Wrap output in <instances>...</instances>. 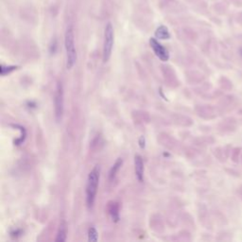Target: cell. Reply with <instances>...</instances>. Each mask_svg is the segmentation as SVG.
Segmentation results:
<instances>
[{"label": "cell", "mask_w": 242, "mask_h": 242, "mask_svg": "<svg viewBox=\"0 0 242 242\" xmlns=\"http://www.w3.org/2000/svg\"><path fill=\"white\" fill-rule=\"evenodd\" d=\"M150 45L152 48V50L155 53V55L163 62H167L169 59V53L164 48L155 38H150Z\"/></svg>", "instance_id": "cell-5"}, {"label": "cell", "mask_w": 242, "mask_h": 242, "mask_svg": "<svg viewBox=\"0 0 242 242\" xmlns=\"http://www.w3.org/2000/svg\"><path fill=\"white\" fill-rule=\"evenodd\" d=\"M134 171L137 180L142 182L144 180V163L140 155L136 154L134 157Z\"/></svg>", "instance_id": "cell-6"}, {"label": "cell", "mask_w": 242, "mask_h": 242, "mask_svg": "<svg viewBox=\"0 0 242 242\" xmlns=\"http://www.w3.org/2000/svg\"><path fill=\"white\" fill-rule=\"evenodd\" d=\"M100 177V168L99 166H95L94 168L90 171L88 179H87L86 186V202L87 206L92 208L94 206L96 192H98V186Z\"/></svg>", "instance_id": "cell-1"}, {"label": "cell", "mask_w": 242, "mask_h": 242, "mask_svg": "<svg viewBox=\"0 0 242 242\" xmlns=\"http://www.w3.org/2000/svg\"><path fill=\"white\" fill-rule=\"evenodd\" d=\"M1 68L7 69V72H6V74H7V73L9 74V72H12V71L15 70V69L17 68V66H7V67H5L4 65H2V66H1Z\"/></svg>", "instance_id": "cell-12"}, {"label": "cell", "mask_w": 242, "mask_h": 242, "mask_svg": "<svg viewBox=\"0 0 242 242\" xmlns=\"http://www.w3.org/2000/svg\"><path fill=\"white\" fill-rule=\"evenodd\" d=\"M65 239H66V229H65L64 224L62 223L60 225L59 231H58L56 241H65Z\"/></svg>", "instance_id": "cell-10"}, {"label": "cell", "mask_w": 242, "mask_h": 242, "mask_svg": "<svg viewBox=\"0 0 242 242\" xmlns=\"http://www.w3.org/2000/svg\"><path fill=\"white\" fill-rule=\"evenodd\" d=\"M64 45L66 50V67L67 69H71L77 62V51L75 47V37L73 27L69 26L65 31Z\"/></svg>", "instance_id": "cell-2"}, {"label": "cell", "mask_w": 242, "mask_h": 242, "mask_svg": "<svg viewBox=\"0 0 242 242\" xmlns=\"http://www.w3.org/2000/svg\"><path fill=\"white\" fill-rule=\"evenodd\" d=\"M119 206L117 202H111L109 205V214L111 215L114 221L117 222L119 220Z\"/></svg>", "instance_id": "cell-7"}, {"label": "cell", "mask_w": 242, "mask_h": 242, "mask_svg": "<svg viewBox=\"0 0 242 242\" xmlns=\"http://www.w3.org/2000/svg\"><path fill=\"white\" fill-rule=\"evenodd\" d=\"M142 140H144V137H141V138H140V142H139V143H140V147H141V148H144V147H145V142L143 143Z\"/></svg>", "instance_id": "cell-13"}, {"label": "cell", "mask_w": 242, "mask_h": 242, "mask_svg": "<svg viewBox=\"0 0 242 242\" xmlns=\"http://www.w3.org/2000/svg\"><path fill=\"white\" fill-rule=\"evenodd\" d=\"M99 239V235L96 232V228L94 226L90 227L88 230V240L89 241H98Z\"/></svg>", "instance_id": "cell-11"}, {"label": "cell", "mask_w": 242, "mask_h": 242, "mask_svg": "<svg viewBox=\"0 0 242 242\" xmlns=\"http://www.w3.org/2000/svg\"><path fill=\"white\" fill-rule=\"evenodd\" d=\"M122 164H123V159L122 158H118L117 161H115L114 164L112 167V168L110 169V173H109V179L111 181L114 179L115 175H117V173L118 172V170L122 167Z\"/></svg>", "instance_id": "cell-9"}, {"label": "cell", "mask_w": 242, "mask_h": 242, "mask_svg": "<svg viewBox=\"0 0 242 242\" xmlns=\"http://www.w3.org/2000/svg\"><path fill=\"white\" fill-rule=\"evenodd\" d=\"M64 99H63V87L62 82H58L56 87V92L54 96V110H55V119L60 122L63 118V109H64Z\"/></svg>", "instance_id": "cell-4"}, {"label": "cell", "mask_w": 242, "mask_h": 242, "mask_svg": "<svg viewBox=\"0 0 242 242\" xmlns=\"http://www.w3.org/2000/svg\"><path fill=\"white\" fill-rule=\"evenodd\" d=\"M114 27L111 23H108L105 27L104 31V44H103V62H108L112 55L114 46Z\"/></svg>", "instance_id": "cell-3"}, {"label": "cell", "mask_w": 242, "mask_h": 242, "mask_svg": "<svg viewBox=\"0 0 242 242\" xmlns=\"http://www.w3.org/2000/svg\"><path fill=\"white\" fill-rule=\"evenodd\" d=\"M155 36H156V38H158V39L166 40V39H169L170 34H169V31L167 28V27L160 26L155 31Z\"/></svg>", "instance_id": "cell-8"}]
</instances>
